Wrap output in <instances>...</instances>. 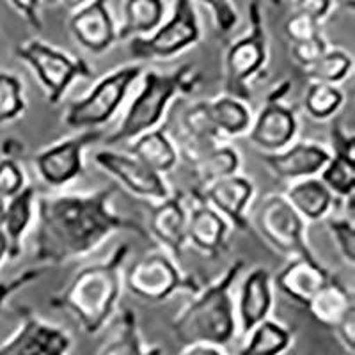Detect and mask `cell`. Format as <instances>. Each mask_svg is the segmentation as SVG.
<instances>
[{"label":"cell","instance_id":"obj_1","mask_svg":"<svg viewBox=\"0 0 355 355\" xmlns=\"http://www.w3.org/2000/svg\"><path fill=\"white\" fill-rule=\"evenodd\" d=\"M114 187L89 194L41 196L36 199L34 259L46 266L84 258L117 231H132L148 240L141 222L112 210Z\"/></svg>","mask_w":355,"mask_h":355},{"label":"cell","instance_id":"obj_2","mask_svg":"<svg viewBox=\"0 0 355 355\" xmlns=\"http://www.w3.org/2000/svg\"><path fill=\"white\" fill-rule=\"evenodd\" d=\"M128 254V243H119L105 261L78 270L64 290L50 297V307L69 311L85 334H98L119 307Z\"/></svg>","mask_w":355,"mask_h":355},{"label":"cell","instance_id":"obj_3","mask_svg":"<svg viewBox=\"0 0 355 355\" xmlns=\"http://www.w3.org/2000/svg\"><path fill=\"white\" fill-rule=\"evenodd\" d=\"M245 268L243 259H234L215 281L201 286L192 302L174 316V339L185 347L214 345L224 348L236 334V311L233 288Z\"/></svg>","mask_w":355,"mask_h":355},{"label":"cell","instance_id":"obj_4","mask_svg":"<svg viewBox=\"0 0 355 355\" xmlns=\"http://www.w3.org/2000/svg\"><path fill=\"white\" fill-rule=\"evenodd\" d=\"M201 80V71L192 64H182L171 73L148 71L142 80V89L130 103L121 125L107 135L105 144L132 141L141 133L158 128L171 103L178 96L194 93Z\"/></svg>","mask_w":355,"mask_h":355},{"label":"cell","instance_id":"obj_5","mask_svg":"<svg viewBox=\"0 0 355 355\" xmlns=\"http://www.w3.org/2000/svg\"><path fill=\"white\" fill-rule=\"evenodd\" d=\"M268 62V36L261 0H250L249 33L230 44L224 59V94L243 101L252 98L250 84L263 75Z\"/></svg>","mask_w":355,"mask_h":355},{"label":"cell","instance_id":"obj_6","mask_svg":"<svg viewBox=\"0 0 355 355\" xmlns=\"http://www.w3.org/2000/svg\"><path fill=\"white\" fill-rule=\"evenodd\" d=\"M15 55L33 69L50 105H59L77 80L94 77V68L85 59L68 55L41 40L18 44Z\"/></svg>","mask_w":355,"mask_h":355},{"label":"cell","instance_id":"obj_7","mask_svg":"<svg viewBox=\"0 0 355 355\" xmlns=\"http://www.w3.org/2000/svg\"><path fill=\"white\" fill-rule=\"evenodd\" d=\"M142 75V64L117 68L94 84L85 96L68 107L64 125L71 130H94L110 121L123 105L130 87Z\"/></svg>","mask_w":355,"mask_h":355},{"label":"cell","instance_id":"obj_8","mask_svg":"<svg viewBox=\"0 0 355 355\" xmlns=\"http://www.w3.org/2000/svg\"><path fill=\"white\" fill-rule=\"evenodd\" d=\"M125 284L135 297L148 302H164L178 291L196 295L202 284L196 275L185 274L167 252L155 250L141 256L125 272Z\"/></svg>","mask_w":355,"mask_h":355},{"label":"cell","instance_id":"obj_9","mask_svg":"<svg viewBox=\"0 0 355 355\" xmlns=\"http://www.w3.org/2000/svg\"><path fill=\"white\" fill-rule=\"evenodd\" d=\"M254 224L268 245L291 258H315L307 242V222L295 211L284 194H266L254 211Z\"/></svg>","mask_w":355,"mask_h":355},{"label":"cell","instance_id":"obj_10","mask_svg":"<svg viewBox=\"0 0 355 355\" xmlns=\"http://www.w3.org/2000/svg\"><path fill=\"white\" fill-rule=\"evenodd\" d=\"M199 40L201 25L192 0H174L173 17L150 36L133 37L130 43V53L137 61L171 59L194 46Z\"/></svg>","mask_w":355,"mask_h":355},{"label":"cell","instance_id":"obj_11","mask_svg":"<svg viewBox=\"0 0 355 355\" xmlns=\"http://www.w3.org/2000/svg\"><path fill=\"white\" fill-rule=\"evenodd\" d=\"M291 82L281 80L266 94V101L258 116L252 117L249 128V141L263 153H277L295 141L299 133V117L293 107L283 103L290 93Z\"/></svg>","mask_w":355,"mask_h":355},{"label":"cell","instance_id":"obj_12","mask_svg":"<svg viewBox=\"0 0 355 355\" xmlns=\"http://www.w3.org/2000/svg\"><path fill=\"white\" fill-rule=\"evenodd\" d=\"M20 325L0 345V355H69L73 338L66 329L49 323L27 306L17 307Z\"/></svg>","mask_w":355,"mask_h":355},{"label":"cell","instance_id":"obj_13","mask_svg":"<svg viewBox=\"0 0 355 355\" xmlns=\"http://www.w3.org/2000/svg\"><path fill=\"white\" fill-rule=\"evenodd\" d=\"M103 137L98 128L84 130L73 137L62 139L34 155V167L43 183L49 187H64L84 174V151Z\"/></svg>","mask_w":355,"mask_h":355},{"label":"cell","instance_id":"obj_14","mask_svg":"<svg viewBox=\"0 0 355 355\" xmlns=\"http://www.w3.org/2000/svg\"><path fill=\"white\" fill-rule=\"evenodd\" d=\"M93 160L101 171H105L119 185L125 187L130 194L137 196L148 205H157L173 194L166 178L151 171L132 155L101 150L94 153Z\"/></svg>","mask_w":355,"mask_h":355},{"label":"cell","instance_id":"obj_15","mask_svg":"<svg viewBox=\"0 0 355 355\" xmlns=\"http://www.w3.org/2000/svg\"><path fill=\"white\" fill-rule=\"evenodd\" d=\"M256 194V185L252 180L242 174L220 178L206 185L194 187L190 190V196L201 199L215 211L226 218L227 224L240 233L249 230L250 222L247 217V208L252 202Z\"/></svg>","mask_w":355,"mask_h":355},{"label":"cell","instance_id":"obj_16","mask_svg":"<svg viewBox=\"0 0 355 355\" xmlns=\"http://www.w3.org/2000/svg\"><path fill=\"white\" fill-rule=\"evenodd\" d=\"M331 157L332 151L325 144L299 141L277 153H263L261 162L275 178L291 183L318 176Z\"/></svg>","mask_w":355,"mask_h":355},{"label":"cell","instance_id":"obj_17","mask_svg":"<svg viewBox=\"0 0 355 355\" xmlns=\"http://www.w3.org/2000/svg\"><path fill=\"white\" fill-rule=\"evenodd\" d=\"M189 199L178 190L157 205H150V236H153L173 259H180L187 245Z\"/></svg>","mask_w":355,"mask_h":355},{"label":"cell","instance_id":"obj_18","mask_svg":"<svg viewBox=\"0 0 355 355\" xmlns=\"http://www.w3.org/2000/svg\"><path fill=\"white\" fill-rule=\"evenodd\" d=\"M73 40L91 53H103L117 41V28L107 0H91L69 18Z\"/></svg>","mask_w":355,"mask_h":355},{"label":"cell","instance_id":"obj_19","mask_svg":"<svg viewBox=\"0 0 355 355\" xmlns=\"http://www.w3.org/2000/svg\"><path fill=\"white\" fill-rule=\"evenodd\" d=\"M231 226L211 206L190 196L189 224H187V243L198 249L208 258H217L230 243Z\"/></svg>","mask_w":355,"mask_h":355},{"label":"cell","instance_id":"obj_20","mask_svg":"<svg viewBox=\"0 0 355 355\" xmlns=\"http://www.w3.org/2000/svg\"><path fill=\"white\" fill-rule=\"evenodd\" d=\"M332 274L318 258H291L274 283L295 304L306 307L316 291L331 281Z\"/></svg>","mask_w":355,"mask_h":355},{"label":"cell","instance_id":"obj_21","mask_svg":"<svg viewBox=\"0 0 355 355\" xmlns=\"http://www.w3.org/2000/svg\"><path fill=\"white\" fill-rule=\"evenodd\" d=\"M272 307H274V279L268 268L256 266L247 274L240 286L236 316L240 320L242 334L247 336L258 323L270 318Z\"/></svg>","mask_w":355,"mask_h":355},{"label":"cell","instance_id":"obj_22","mask_svg":"<svg viewBox=\"0 0 355 355\" xmlns=\"http://www.w3.org/2000/svg\"><path fill=\"white\" fill-rule=\"evenodd\" d=\"M36 187L31 183H27L17 196L8 199L4 222L0 227L8 240V259L20 258L25 233L33 224L34 211H36Z\"/></svg>","mask_w":355,"mask_h":355},{"label":"cell","instance_id":"obj_23","mask_svg":"<svg viewBox=\"0 0 355 355\" xmlns=\"http://www.w3.org/2000/svg\"><path fill=\"white\" fill-rule=\"evenodd\" d=\"M354 302V291L348 290L332 275L331 281L320 288L315 297L307 302L306 309L320 325L334 331L348 313L355 311Z\"/></svg>","mask_w":355,"mask_h":355},{"label":"cell","instance_id":"obj_24","mask_svg":"<svg viewBox=\"0 0 355 355\" xmlns=\"http://www.w3.org/2000/svg\"><path fill=\"white\" fill-rule=\"evenodd\" d=\"M284 198L306 222L327 218L334 206L332 192L316 176L291 182L284 192Z\"/></svg>","mask_w":355,"mask_h":355},{"label":"cell","instance_id":"obj_25","mask_svg":"<svg viewBox=\"0 0 355 355\" xmlns=\"http://www.w3.org/2000/svg\"><path fill=\"white\" fill-rule=\"evenodd\" d=\"M130 155L162 176L173 171L180 158L176 144L166 128H153L132 139Z\"/></svg>","mask_w":355,"mask_h":355},{"label":"cell","instance_id":"obj_26","mask_svg":"<svg viewBox=\"0 0 355 355\" xmlns=\"http://www.w3.org/2000/svg\"><path fill=\"white\" fill-rule=\"evenodd\" d=\"M211 123L222 139L240 137L249 132L252 125V110L249 103L231 94H218V96L206 100Z\"/></svg>","mask_w":355,"mask_h":355},{"label":"cell","instance_id":"obj_27","mask_svg":"<svg viewBox=\"0 0 355 355\" xmlns=\"http://www.w3.org/2000/svg\"><path fill=\"white\" fill-rule=\"evenodd\" d=\"M164 15V0H126L123 8V24L117 28V41L153 34L162 25Z\"/></svg>","mask_w":355,"mask_h":355},{"label":"cell","instance_id":"obj_28","mask_svg":"<svg viewBox=\"0 0 355 355\" xmlns=\"http://www.w3.org/2000/svg\"><path fill=\"white\" fill-rule=\"evenodd\" d=\"M293 343V331L266 318L247 334V343L236 355H283Z\"/></svg>","mask_w":355,"mask_h":355},{"label":"cell","instance_id":"obj_29","mask_svg":"<svg viewBox=\"0 0 355 355\" xmlns=\"http://www.w3.org/2000/svg\"><path fill=\"white\" fill-rule=\"evenodd\" d=\"M160 347H146L139 327L137 313L133 309H123L119 325L105 347L98 352V355H162Z\"/></svg>","mask_w":355,"mask_h":355},{"label":"cell","instance_id":"obj_30","mask_svg":"<svg viewBox=\"0 0 355 355\" xmlns=\"http://www.w3.org/2000/svg\"><path fill=\"white\" fill-rule=\"evenodd\" d=\"M240 167H242V157H240L239 150L233 148V146L220 142L192 166V173L198 178V185L196 187L206 185V183H211L215 180H220V178L239 174Z\"/></svg>","mask_w":355,"mask_h":355},{"label":"cell","instance_id":"obj_31","mask_svg":"<svg viewBox=\"0 0 355 355\" xmlns=\"http://www.w3.org/2000/svg\"><path fill=\"white\" fill-rule=\"evenodd\" d=\"M352 69H354V59L350 53L341 49H329L318 61L302 68V73L309 82L338 85L350 77Z\"/></svg>","mask_w":355,"mask_h":355},{"label":"cell","instance_id":"obj_32","mask_svg":"<svg viewBox=\"0 0 355 355\" xmlns=\"http://www.w3.org/2000/svg\"><path fill=\"white\" fill-rule=\"evenodd\" d=\"M345 94L338 85L309 82L304 94V110L315 121H327L341 110Z\"/></svg>","mask_w":355,"mask_h":355},{"label":"cell","instance_id":"obj_33","mask_svg":"<svg viewBox=\"0 0 355 355\" xmlns=\"http://www.w3.org/2000/svg\"><path fill=\"white\" fill-rule=\"evenodd\" d=\"M320 180L332 196L338 198H350L355 194V157L343 153H332L331 160L320 173Z\"/></svg>","mask_w":355,"mask_h":355},{"label":"cell","instance_id":"obj_34","mask_svg":"<svg viewBox=\"0 0 355 355\" xmlns=\"http://www.w3.org/2000/svg\"><path fill=\"white\" fill-rule=\"evenodd\" d=\"M27 110L24 82L11 71H0V125L17 121Z\"/></svg>","mask_w":355,"mask_h":355},{"label":"cell","instance_id":"obj_35","mask_svg":"<svg viewBox=\"0 0 355 355\" xmlns=\"http://www.w3.org/2000/svg\"><path fill=\"white\" fill-rule=\"evenodd\" d=\"M339 256L347 265H355V224L348 217H329L325 220Z\"/></svg>","mask_w":355,"mask_h":355},{"label":"cell","instance_id":"obj_36","mask_svg":"<svg viewBox=\"0 0 355 355\" xmlns=\"http://www.w3.org/2000/svg\"><path fill=\"white\" fill-rule=\"evenodd\" d=\"M284 34L291 44L302 43V41L322 36V24L315 18L304 15V12L295 11L284 24Z\"/></svg>","mask_w":355,"mask_h":355},{"label":"cell","instance_id":"obj_37","mask_svg":"<svg viewBox=\"0 0 355 355\" xmlns=\"http://www.w3.org/2000/svg\"><path fill=\"white\" fill-rule=\"evenodd\" d=\"M27 185L24 167L15 158L0 160V198L9 199L17 196Z\"/></svg>","mask_w":355,"mask_h":355},{"label":"cell","instance_id":"obj_38","mask_svg":"<svg viewBox=\"0 0 355 355\" xmlns=\"http://www.w3.org/2000/svg\"><path fill=\"white\" fill-rule=\"evenodd\" d=\"M49 268L50 266L46 265L36 266V268H27V270H24L21 274H18L17 277L9 279V281H2V283H0V315H2L6 304L9 302V299H11L12 295L18 293L20 290H24L28 284L36 283L37 279H41L46 272H49Z\"/></svg>","mask_w":355,"mask_h":355},{"label":"cell","instance_id":"obj_39","mask_svg":"<svg viewBox=\"0 0 355 355\" xmlns=\"http://www.w3.org/2000/svg\"><path fill=\"white\" fill-rule=\"evenodd\" d=\"M201 2L211 9L218 36H227L233 33V28L239 24V11L234 8L233 0H201Z\"/></svg>","mask_w":355,"mask_h":355},{"label":"cell","instance_id":"obj_40","mask_svg":"<svg viewBox=\"0 0 355 355\" xmlns=\"http://www.w3.org/2000/svg\"><path fill=\"white\" fill-rule=\"evenodd\" d=\"M329 50L327 40L323 36L313 37L309 41H302V43L291 44V55H293L295 62L300 66V69L307 68L313 62H316L323 53Z\"/></svg>","mask_w":355,"mask_h":355},{"label":"cell","instance_id":"obj_41","mask_svg":"<svg viewBox=\"0 0 355 355\" xmlns=\"http://www.w3.org/2000/svg\"><path fill=\"white\" fill-rule=\"evenodd\" d=\"M332 8H334L332 0H295V11L304 12L307 17L318 20L320 24L331 15Z\"/></svg>","mask_w":355,"mask_h":355},{"label":"cell","instance_id":"obj_42","mask_svg":"<svg viewBox=\"0 0 355 355\" xmlns=\"http://www.w3.org/2000/svg\"><path fill=\"white\" fill-rule=\"evenodd\" d=\"M9 4L15 8L18 15L24 17V20L36 31L43 28V21H41L40 6L41 0H8Z\"/></svg>","mask_w":355,"mask_h":355},{"label":"cell","instance_id":"obj_43","mask_svg":"<svg viewBox=\"0 0 355 355\" xmlns=\"http://www.w3.org/2000/svg\"><path fill=\"white\" fill-rule=\"evenodd\" d=\"M336 338L339 339V343L343 345L345 350L350 355H354L355 350V311L348 313L338 327L334 329Z\"/></svg>","mask_w":355,"mask_h":355},{"label":"cell","instance_id":"obj_44","mask_svg":"<svg viewBox=\"0 0 355 355\" xmlns=\"http://www.w3.org/2000/svg\"><path fill=\"white\" fill-rule=\"evenodd\" d=\"M332 153H343L348 157H355L354 133L347 132L343 125H334L332 128Z\"/></svg>","mask_w":355,"mask_h":355},{"label":"cell","instance_id":"obj_45","mask_svg":"<svg viewBox=\"0 0 355 355\" xmlns=\"http://www.w3.org/2000/svg\"><path fill=\"white\" fill-rule=\"evenodd\" d=\"M180 355H226V352L214 345H192L183 348Z\"/></svg>","mask_w":355,"mask_h":355},{"label":"cell","instance_id":"obj_46","mask_svg":"<svg viewBox=\"0 0 355 355\" xmlns=\"http://www.w3.org/2000/svg\"><path fill=\"white\" fill-rule=\"evenodd\" d=\"M91 0H61V4L64 6L68 11H77V9L84 8L85 4H89Z\"/></svg>","mask_w":355,"mask_h":355},{"label":"cell","instance_id":"obj_47","mask_svg":"<svg viewBox=\"0 0 355 355\" xmlns=\"http://www.w3.org/2000/svg\"><path fill=\"white\" fill-rule=\"evenodd\" d=\"M332 4L338 6V8H341V9H345V11L354 12L355 0H332Z\"/></svg>","mask_w":355,"mask_h":355},{"label":"cell","instance_id":"obj_48","mask_svg":"<svg viewBox=\"0 0 355 355\" xmlns=\"http://www.w3.org/2000/svg\"><path fill=\"white\" fill-rule=\"evenodd\" d=\"M6 206H8V199L0 198V227H2V222H4V214H6Z\"/></svg>","mask_w":355,"mask_h":355},{"label":"cell","instance_id":"obj_49","mask_svg":"<svg viewBox=\"0 0 355 355\" xmlns=\"http://www.w3.org/2000/svg\"><path fill=\"white\" fill-rule=\"evenodd\" d=\"M46 4L49 6H57V4H61V0H44Z\"/></svg>","mask_w":355,"mask_h":355},{"label":"cell","instance_id":"obj_50","mask_svg":"<svg viewBox=\"0 0 355 355\" xmlns=\"http://www.w3.org/2000/svg\"><path fill=\"white\" fill-rule=\"evenodd\" d=\"M270 2L274 6H281V4H283V0H270Z\"/></svg>","mask_w":355,"mask_h":355}]
</instances>
